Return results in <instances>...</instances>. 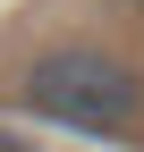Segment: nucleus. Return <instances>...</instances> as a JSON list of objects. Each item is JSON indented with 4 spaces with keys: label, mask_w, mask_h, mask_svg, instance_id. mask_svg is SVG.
I'll return each instance as SVG.
<instances>
[{
    "label": "nucleus",
    "mask_w": 144,
    "mask_h": 152,
    "mask_svg": "<svg viewBox=\"0 0 144 152\" xmlns=\"http://www.w3.org/2000/svg\"><path fill=\"white\" fill-rule=\"evenodd\" d=\"M26 110L51 127H68V135H127V127L144 118V85L127 59H110V51L93 42H60L43 51V59L26 68Z\"/></svg>",
    "instance_id": "obj_1"
}]
</instances>
